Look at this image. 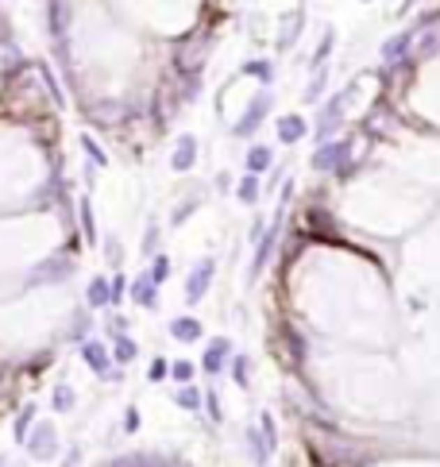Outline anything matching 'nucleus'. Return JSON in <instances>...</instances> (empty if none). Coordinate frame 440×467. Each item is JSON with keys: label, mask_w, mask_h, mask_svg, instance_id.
I'll return each mask as SVG.
<instances>
[{"label": "nucleus", "mask_w": 440, "mask_h": 467, "mask_svg": "<svg viewBox=\"0 0 440 467\" xmlns=\"http://www.w3.org/2000/svg\"><path fill=\"white\" fill-rule=\"evenodd\" d=\"M213 275H216V259L213 255H205V259H197V263H193L190 278H185V301H190V305H197V301L208 293Z\"/></svg>", "instance_id": "1"}, {"label": "nucleus", "mask_w": 440, "mask_h": 467, "mask_svg": "<svg viewBox=\"0 0 440 467\" xmlns=\"http://www.w3.org/2000/svg\"><path fill=\"white\" fill-rule=\"evenodd\" d=\"M274 109V97H271V89H259L255 93V100L248 105V112H243V120L232 128L236 135H251V132H259V124L266 120V112Z\"/></svg>", "instance_id": "2"}, {"label": "nucleus", "mask_w": 440, "mask_h": 467, "mask_svg": "<svg viewBox=\"0 0 440 467\" xmlns=\"http://www.w3.org/2000/svg\"><path fill=\"white\" fill-rule=\"evenodd\" d=\"M27 452H31L35 459H54V456H59V433H54V425L39 421L35 433L27 436Z\"/></svg>", "instance_id": "3"}, {"label": "nucleus", "mask_w": 440, "mask_h": 467, "mask_svg": "<svg viewBox=\"0 0 440 467\" xmlns=\"http://www.w3.org/2000/svg\"><path fill=\"white\" fill-rule=\"evenodd\" d=\"M82 359H85V367H89L93 375H100V378H112V355H108V348H105L100 340H85Z\"/></svg>", "instance_id": "4"}, {"label": "nucleus", "mask_w": 440, "mask_h": 467, "mask_svg": "<svg viewBox=\"0 0 440 467\" xmlns=\"http://www.w3.org/2000/svg\"><path fill=\"white\" fill-rule=\"evenodd\" d=\"M274 240H278V224H271L263 236H259L255 259H251V270H248V286L259 282V275H263V267H266V259H271V251H274Z\"/></svg>", "instance_id": "5"}, {"label": "nucleus", "mask_w": 440, "mask_h": 467, "mask_svg": "<svg viewBox=\"0 0 440 467\" xmlns=\"http://www.w3.org/2000/svg\"><path fill=\"white\" fill-rule=\"evenodd\" d=\"M228 355H232V340H213L205 348V355H201V371L205 375H220V367H228Z\"/></svg>", "instance_id": "6"}, {"label": "nucleus", "mask_w": 440, "mask_h": 467, "mask_svg": "<svg viewBox=\"0 0 440 467\" xmlns=\"http://www.w3.org/2000/svg\"><path fill=\"white\" fill-rule=\"evenodd\" d=\"M351 93H356V89H344V93H336V97L328 100V105H324L321 120H317V139H324V135H328L336 124H340V109H344V100H348Z\"/></svg>", "instance_id": "7"}, {"label": "nucleus", "mask_w": 440, "mask_h": 467, "mask_svg": "<svg viewBox=\"0 0 440 467\" xmlns=\"http://www.w3.org/2000/svg\"><path fill=\"white\" fill-rule=\"evenodd\" d=\"M344 159H348V143H324L313 159H309V167L313 170H333V167H340Z\"/></svg>", "instance_id": "8"}, {"label": "nucleus", "mask_w": 440, "mask_h": 467, "mask_svg": "<svg viewBox=\"0 0 440 467\" xmlns=\"http://www.w3.org/2000/svg\"><path fill=\"white\" fill-rule=\"evenodd\" d=\"M193 162H197V139L193 135H182V139L174 143V155H170V167L182 174V170H193Z\"/></svg>", "instance_id": "9"}, {"label": "nucleus", "mask_w": 440, "mask_h": 467, "mask_svg": "<svg viewBox=\"0 0 440 467\" xmlns=\"http://www.w3.org/2000/svg\"><path fill=\"white\" fill-rule=\"evenodd\" d=\"M85 301H89L93 309H100V305H112V282H108L105 275L89 278V286H85Z\"/></svg>", "instance_id": "10"}, {"label": "nucleus", "mask_w": 440, "mask_h": 467, "mask_svg": "<svg viewBox=\"0 0 440 467\" xmlns=\"http://www.w3.org/2000/svg\"><path fill=\"white\" fill-rule=\"evenodd\" d=\"M309 132L305 116H278V139L282 143H301Z\"/></svg>", "instance_id": "11"}, {"label": "nucleus", "mask_w": 440, "mask_h": 467, "mask_svg": "<svg viewBox=\"0 0 440 467\" xmlns=\"http://www.w3.org/2000/svg\"><path fill=\"white\" fill-rule=\"evenodd\" d=\"M132 301H135V305H143V309H155L158 305V286L151 282L147 275H139L132 282Z\"/></svg>", "instance_id": "12"}, {"label": "nucleus", "mask_w": 440, "mask_h": 467, "mask_svg": "<svg viewBox=\"0 0 440 467\" xmlns=\"http://www.w3.org/2000/svg\"><path fill=\"white\" fill-rule=\"evenodd\" d=\"M201 332H205V328H201V321H197V317H174V321H170V336H174L178 344L197 340Z\"/></svg>", "instance_id": "13"}, {"label": "nucleus", "mask_w": 440, "mask_h": 467, "mask_svg": "<svg viewBox=\"0 0 440 467\" xmlns=\"http://www.w3.org/2000/svg\"><path fill=\"white\" fill-rule=\"evenodd\" d=\"M201 401H205V390H197L193 383H185V386H178V390H174V406L190 409V413H197Z\"/></svg>", "instance_id": "14"}, {"label": "nucleus", "mask_w": 440, "mask_h": 467, "mask_svg": "<svg viewBox=\"0 0 440 467\" xmlns=\"http://www.w3.org/2000/svg\"><path fill=\"white\" fill-rule=\"evenodd\" d=\"M274 155L271 147H263V143H255V147L248 151V174H263V170H271Z\"/></svg>", "instance_id": "15"}, {"label": "nucleus", "mask_w": 440, "mask_h": 467, "mask_svg": "<svg viewBox=\"0 0 440 467\" xmlns=\"http://www.w3.org/2000/svg\"><path fill=\"white\" fill-rule=\"evenodd\" d=\"M259 193H263V185H259V174L240 178V185H236V197H240L243 205H255V201H259Z\"/></svg>", "instance_id": "16"}, {"label": "nucleus", "mask_w": 440, "mask_h": 467, "mask_svg": "<svg viewBox=\"0 0 440 467\" xmlns=\"http://www.w3.org/2000/svg\"><path fill=\"white\" fill-rule=\"evenodd\" d=\"M248 448H251V456H255V464L259 467H266V459H271V444L259 436V429H251L248 425Z\"/></svg>", "instance_id": "17"}, {"label": "nucleus", "mask_w": 440, "mask_h": 467, "mask_svg": "<svg viewBox=\"0 0 440 467\" xmlns=\"http://www.w3.org/2000/svg\"><path fill=\"white\" fill-rule=\"evenodd\" d=\"M147 278L155 286H162L170 278V255H151V267H147Z\"/></svg>", "instance_id": "18"}, {"label": "nucleus", "mask_w": 440, "mask_h": 467, "mask_svg": "<svg viewBox=\"0 0 440 467\" xmlns=\"http://www.w3.org/2000/svg\"><path fill=\"white\" fill-rule=\"evenodd\" d=\"M77 209H82V228H85V243H97V224H93V201L82 197L77 201Z\"/></svg>", "instance_id": "19"}, {"label": "nucleus", "mask_w": 440, "mask_h": 467, "mask_svg": "<svg viewBox=\"0 0 440 467\" xmlns=\"http://www.w3.org/2000/svg\"><path fill=\"white\" fill-rule=\"evenodd\" d=\"M135 355H139L135 340H128V336H120V332H116V351H112V363H132Z\"/></svg>", "instance_id": "20"}, {"label": "nucleus", "mask_w": 440, "mask_h": 467, "mask_svg": "<svg viewBox=\"0 0 440 467\" xmlns=\"http://www.w3.org/2000/svg\"><path fill=\"white\" fill-rule=\"evenodd\" d=\"M324 85H328V74H324V70H317V77H313V82H309V89L301 93V100H305V105H313V100H321V97H324Z\"/></svg>", "instance_id": "21"}, {"label": "nucleus", "mask_w": 440, "mask_h": 467, "mask_svg": "<svg viewBox=\"0 0 440 467\" xmlns=\"http://www.w3.org/2000/svg\"><path fill=\"white\" fill-rule=\"evenodd\" d=\"M333 43H336V31H324V35H321V47H317V54H313V62H309V66L324 70V62H328V50H333Z\"/></svg>", "instance_id": "22"}, {"label": "nucleus", "mask_w": 440, "mask_h": 467, "mask_svg": "<svg viewBox=\"0 0 440 467\" xmlns=\"http://www.w3.org/2000/svg\"><path fill=\"white\" fill-rule=\"evenodd\" d=\"M406 47H409V35H406V31H402V35H394V39L386 43V47H382V59H386V62L402 59V50H406Z\"/></svg>", "instance_id": "23"}, {"label": "nucleus", "mask_w": 440, "mask_h": 467, "mask_svg": "<svg viewBox=\"0 0 440 467\" xmlns=\"http://www.w3.org/2000/svg\"><path fill=\"white\" fill-rule=\"evenodd\" d=\"M170 378H178V383H193V363L190 359H174V363H170Z\"/></svg>", "instance_id": "24"}, {"label": "nucleus", "mask_w": 440, "mask_h": 467, "mask_svg": "<svg viewBox=\"0 0 440 467\" xmlns=\"http://www.w3.org/2000/svg\"><path fill=\"white\" fill-rule=\"evenodd\" d=\"M82 147H85V155H89V159H97V167H108V155H105V151H100V143L93 139L89 132L82 135Z\"/></svg>", "instance_id": "25"}, {"label": "nucleus", "mask_w": 440, "mask_h": 467, "mask_svg": "<svg viewBox=\"0 0 440 467\" xmlns=\"http://www.w3.org/2000/svg\"><path fill=\"white\" fill-rule=\"evenodd\" d=\"M31 421H35V406H24V409H20V418H16V441H27Z\"/></svg>", "instance_id": "26"}, {"label": "nucleus", "mask_w": 440, "mask_h": 467, "mask_svg": "<svg viewBox=\"0 0 440 467\" xmlns=\"http://www.w3.org/2000/svg\"><path fill=\"white\" fill-rule=\"evenodd\" d=\"M243 74H248V77H259L263 85H271V62H248V66H243Z\"/></svg>", "instance_id": "27"}, {"label": "nucleus", "mask_w": 440, "mask_h": 467, "mask_svg": "<svg viewBox=\"0 0 440 467\" xmlns=\"http://www.w3.org/2000/svg\"><path fill=\"white\" fill-rule=\"evenodd\" d=\"M147 378L151 383H162V378H170V359H155L147 367Z\"/></svg>", "instance_id": "28"}, {"label": "nucleus", "mask_w": 440, "mask_h": 467, "mask_svg": "<svg viewBox=\"0 0 440 467\" xmlns=\"http://www.w3.org/2000/svg\"><path fill=\"white\" fill-rule=\"evenodd\" d=\"M232 378L240 386H248V355H236L232 359Z\"/></svg>", "instance_id": "29"}, {"label": "nucleus", "mask_w": 440, "mask_h": 467, "mask_svg": "<svg viewBox=\"0 0 440 467\" xmlns=\"http://www.w3.org/2000/svg\"><path fill=\"white\" fill-rule=\"evenodd\" d=\"M74 406V390L70 386H54V409H70Z\"/></svg>", "instance_id": "30"}, {"label": "nucleus", "mask_w": 440, "mask_h": 467, "mask_svg": "<svg viewBox=\"0 0 440 467\" xmlns=\"http://www.w3.org/2000/svg\"><path fill=\"white\" fill-rule=\"evenodd\" d=\"M155 240H158V228H155V220H151L147 236H143V255H155Z\"/></svg>", "instance_id": "31"}, {"label": "nucleus", "mask_w": 440, "mask_h": 467, "mask_svg": "<svg viewBox=\"0 0 440 467\" xmlns=\"http://www.w3.org/2000/svg\"><path fill=\"white\" fill-rule=\"evenodd\" d=\"M135 429H139V409L128 406L124 409V433H135Z\"/></svg>", "instance_id": "32"}, {"label": "nucleus", "mask_w": 440, "mask_h": 467, "mask_svg": "<svg viewBox=\"0 0 440 467\" xmlns=\"http://www.w3.org/2000/svg\"><path fill=\"white\" fill-rule=\"evenodd\" d=\"M216 190H220V193H228V190H232V178H228V174H220V178H216Z\"/></svg>", "instance_id": "33"}]
</instances>
